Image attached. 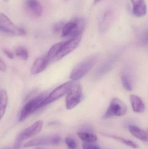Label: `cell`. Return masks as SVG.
I'll return each instance as SVG.
<instances>
[{
    "instance_id": "obj_18",
    "label": "cell",
    "mask_w": 148,
    "mask_h": 149,
    "mask_svg": "<svg viewBox=\"0 0 148 149\" xmlns=\"http://www.w3.org/2000/svg\"><path fill=\"white\" fill-rule=\"evenodd\" d=\"M63 43V42L57 43L54 45L50 49L47 54L46 56L50 63L55 61L56 58L59 54Z\"/></svg>"
},
{
    "instance_id": "obj_2",
    "label": "cell",
    "mask_w": 148,
    "mask_h": 149,
    "mask_svg": "<svg viewBox=\"0 0 148 149\" xmlns=\"http://www.w3.org/2000/svg\"><path fill=\"white\" fill-rule=\"evenodd\" d=\"M85 21L82 17H77L64 24L62 30L63 37L82 35L85 29Z\"/></svg>"
},
{
    "instance_id": "obj_20",
    "label": "cell",
    "mask_w": 148,
    "mask_h": 149,
    "mask_svg": "<svg viewBox=\"0 0 148 149\" xmlns=\"http://www.w3.org/2000/svg\"><path fill=\"white\" fill-rule=\"evenodd\" d=\"M78 137L85 143H94L97 141L98 138L95 135L87 132H81L77 133Z\"/></svg>"
},
{
    "instance_id": "obj_19",
    "label": "cell",
    "mask_w": 148,
    "mask_h": 149,
    "mask_svg": "<svg viewBox=\"0 0 148 149\" xmlns=\"http://www.w3.org/2000/svg\"><path fill=\"white\" fill-rule=\"evenodd\" d=\"M8 103V96L7 92L3 89L0 95V120L5 113Z\"/></svg>"
},
{
    "instance_id": "obj_7",
    "label": "cell",
    "mask_w": 148,
    "mask_h": 149,
    "mask_svg": "<svg viewBox=\"0 0 148 149\" xmlns=\"http://www.w3.org/2000/svg\"><path fill=\"white\" fill-rule=\"evenodd\" d=\"M127 110V107L121 100L117 98H114L110 102L103 118L108 119L114 116H123L126 114Z\"/></svg>"
},
{
    "instance_id": "obj_16",
    "label": "cell",
    "mask_w": 148,
    "mask_h": 149,
    "mask_svg": "<svg viewBox=\"0 0 148 149\" xmlns=\"http://www.w3.org/2000/svg\"><path fill=\"white\" fill-rule=\"evenodd\" d=\"M130 100L134 112L137 113H142L145 111V104L140 97L137 95H132L130 96Z\"/></svg>"
},
{
    "instance_id": "obj_21",
    "label": "cell",
    "mask_w": 148,
    "mask_h": 149,
    "mask_svg": "<svg viewBox=\"0 0 148 149\" xmlns=\"http://www.w3.org/2000/svg\"><path fill=\"white\" fill-rule=\"evenodd\" d=\"M105 135L109 136L110 138H113V139H114L123 144H125L127 146H129L132 148L137 149L139 148V146L136 143L130 140H127V139H124L122 137H119V136H116L110 135H109L107 134H106Z\"/></svg>"
},
{
    "instance_id": "obj_17",
    "label": "cell",
    "mask_w": 148,
    "mask_h": 149,
    "mask_svg": "<svg viewBox=\"0 0 148 149\" xmlns=\"http://www.w3.org/2000/svg\"><path fill=\"white\" fill-rule=\"evenodd\" d=\"M129 130L136 138L142 141L147 142L148 134L146 131L134 125H129Z\"/></svg>"
},
{
    "instance_id": "obj_10",
    "label": "cell",
    "mask_w": 148,
    "mask_h": 149,
    "mask_svg": "<svg viewBox=\"0 0 148 149\" xmlns=\"http://www.w3.org/2000/svg\"><path fill=\"white\" fill-rule=\"evenodd\" d=\"M61 138L59 136L52 135L43 136L29 141L25 144L24 147L28 148L42 145L55 146L58 145L61 143Z\"/></svg>"
},
{
    "instance_id": "obj_12",
    "label": "cell",
    "mask_w": 148,
    "mask_h": 149,
    "mask_svg": "<svg viewBox=\"0 0 148 149\" xmlns=\"http://www.w3.org/2000/svg\"><path fill=\"white\" fill-rule=\"evenodd\" d=\"M49 63L46 56L36 58L31 67V74L35 75L41 73L46 69Z\"/></svg>"
},
{
    "instance_id": "obj_4",
    "label": "cell",
    "mask_w": 148,
    "mask_h": 149,
    "mask_svg": "<svg viewBox=\"0 0 148 149\" xmlns=\"http://www.w3.org/2000/svg\"><path fill=\"white\" fill-rule=\"evenodd\" d=\"M43 122L38 120L23 130L16 139L14 144V149H19L21 143L26 139L38 134L41 130Z\"/></svg>"
},
{
    "instance_id": "obj_1",
    "label": "cell",
    "mask_w": 148,
    "mask_h": 149,
    "mask_svg": "<svg viewBox=\"0 0 148 149\" xmlns=\"http://www.w3.org/2000/svg\"><path fill=\"white\" fill-rule=\"evenodd\" d=\"M98 58L96 55H93L85 58L77 65L71 72L70 78L74 81L78 80L85 76L94 65Z\"/></svg>"
},
{
    "instance_id": "obj_9",
    "label": "cell",
    "mask_w": 148,
    "mask_h": 149,
    "mask_svg": "<svg viewBox=\"0 0 148 149\" xmlns=\"http://www.w3.org/2000/svg\"><path fill=\"white\" fill-rule=\"evenodd\" d=\"M82 36V35L74 36L68 41L63 42L60 52L56 58L55 61H59L74 50L81 42Z\"/></svg>"
},
{
    "instance_id": "obj_13",
    "label": "cell",
    "mask_w": 148,
    "mask_h": 149,
    "mask_svg": "<svg viewBox=\"0 0 148 149\" xmlns=\"http://www.w3.org/2000/svg\"><path fill=\"white\" fill-rule=\"evenodd\" d=\"M133 13L136 17H142L147 14V6L145 0H131Z\"/></svg>"
},
{
    "instance_id": "obj_31",
    "label": "cell",
    "mask_w": 148,
    "mask_h": 149,
    "mask_svg": "<svg viewBox=\"0 0 148 149\" xmlns=\"http://www.w3.org/2000/svg\"><path fill=\"white\" fill-rule=\"evenodd\" d=\"M3 1L5 2H7V1H9V0H3Z\"/></svg>"
},
{
    "instance_id": "obj_29",
    "label": "cell",
    "mask_w": 148,
    "mask_h": 149,
    "mask_svg": "<svg viewBox=\"0 0 148 149\" xmlns=\"http://www.w3.org/2000/svg\"><path fill=\"white\" fill-rule=\"evenodd\" d=\"M7 70V67L6 65L2 59L0 58V71L2 72H5Z\"/></svg>"
},
{
    "instance_id": "obj_6",
    "label": "cell",
    "mask_w": 148,
    "mask_h": 149,
    "mask_svg": "<svg viewBox=\"0 0 148 149\" xmlns=\"http://www.w3.org/2000/svg\"><path fill=\"white\" fill-rule=\"evenodd\" d=\"M82 90L81 85L73 83L66 98V107L71 109L77 106L82 99Z\"/></svg>"
},
{
    "instance_id": "obj_24",
    "label": "cell",
    "mask_w": 148,
    "mask_h": 149,
    "mask_svg": "<svg viewBox=\"0 0 148 149\" xmlns=\"http://www.w3.org/2000/svg\"><path fill=\"white\" fill-rule=\"evenodd\" d=\"M64 24L65 23L63 21H59L55 23L52 27V31L53 33L54 34H57L62 31Z\"/></svg>"
},
{
    "instance_id": "obj_27",
    "label": "cell",
    "mask_w": 148,
    "mask_h": 149,
    "mask_svg": "<svg viewBox=\"0 0 148 149\" xmlns=\"http://www.w3.org/2000/svg\"><path fill=\"white\" fill-rule=\"evenodd\" d=\"M140 42L142 43L145 45L147 44L148 42V32L147 31L143 32L140 38Z\"/></svg>"
},
{
    "instance_id": "obj_22",
    "label": "cell",
    "mask_w": 148,
    "mask_h": 149,
    "mask_svg": "<svg viewBox=\"0 0 148 149\" xmlns=\"http://www.w3.org/2000/svg\"><path fill=\"white\" fill-rule=\"evenodd\" d=\"M16 55L24 61L28 60L29 57L28 52L26 48L23 46H18L15 50Z\"/></svg>"
},
{
    "instance_id": "obj_23",
    "label": "cell",
    "mask_w": 148,
    "mask_h": 149,
    "mask_svg": "<svg viewBox=\"0 0 148 149\" xmlns=\"http://www.w3.org/2000/svg\"><path fill=\"white\" fill-rule=\"evenodd\" d=\"M121 81L123 85L126 90L129 91H130L132 90V86L131 85V82L127 75H122L121 77Z\"/></svg>"
},
{
    "instance_id": "obj_15",
    "label": "cell",
    "mask_w": 148,
    "mask_h": 149,
    "mask_svg": "<svg viewBox=\"0 0 148 149\" xmlns=\"http://www.w3.org/2000/svg\"><path fill=\"white\" fill-rule=\"evenodd\" d=\"M114 17V13L111 10H107L104 13L99 23L100 31L104 32L109 29L113 22Z\"/></svg>"
},
{
    "instance_id": "obj_14",
    "label": "cell",
    "mask_w": 148,
    "mask_h": 149,
    "mask_svg": "<svg viewBox=\"0 0 148 149\" xmlns=\"http://www.w3.org/2000/svg\"><path fill=\"white\" fill-rule=\"evenodd\" d=\"M26 8L31 14L36 17H40L42 13L43 9L38 0H24Z\"/></svg>"
},
{
    "instance_id": "obj_28",
    "label": "cell",
    "mask_w": 148,
    "mask_h": 149,
    "mask_svg": "<svg viewBox=\"0 0 148 149\" xmlns=\"http://www.w3.org/2000/svg\"><path fill=\"white\" fill-rule=\"evenodd\" d=\"M3 53L10 59H13L14 58V54L10 51L4 49L3 50Z\"/></svg>"
},
{
    "instance_id": "obj_3",
    "label": "cell",
    "mask_w": 148,
    "mask_h": 149,
    "mask_svg": "<svg viewBox=\"0 0 148 149\" xmlns=\"http://www.w3.org/2000/svg\"><path fill=\"white\" fill-rule=\"evenodd\" d=\"M47 96L45 94H42L33 98L27 102L21 112L19 121H23L37 109L43 106V102Z\"/></svg>"
},
{
    "instance_id": "obj_30",
    "label": "cell",
    "mask_w": 148,
    "mask_h": 149,
    "mask_svg": "<svg viewBox=\"0 0 148 149\" xmlns=\"http://www.w3.org/2000/svg\"><path fill=\"white\" fill-rule=\"evenodd\" d=\"M101 1H102V0H94V4H97V3H98L100 2Z\"/></svg>"
},
{
    "instance_id": "obj_25",
    "label": "cell",
    "mask_w": 148,
    "mask_h": 149,
    "mask_svg": "<svg viewBox=\"0 0 148 149\" xmlns=\"http://www.w3.org/2000/svg\"><path fill=\"white\" fill-rule=\"evenodd\" d=\"M68 147L71 149H74L77 147V143L76 140L74 138L70 136L66 137L65 140Z\"/></svg>"
},
{
    "instance_id": "obj_11",
    "label": "cell",
    "mask_w": 148,
    "mask_h": 149,
    "mask_svg": "<svg viewBox=\"0 0 148 149\" xmlns=\"http://www.w3.org/2000/svg\"><path fill=\"white\" fill-rule=\"evenodd\" d=\"M116 56H112L100 66L96 73V79H99L113 69L116 62Z\"/></svg>"
},
{
    "instance_id": "obj_26",
    "label": "cell",
    "mask_w": 148,
    "mask_h": 149,
    "mask_svg": "<svg viewBox=\"0 0 148 149\" xmlns=\"http://www.w3.org/2000/svg\"><path fill=\"white\" fill-rule=\"evenodd\" d=\"M83 149H101L98 145L93 144L92 143H85L83 145Z\"/></svg>"
},
{
    "instance_id": "obj_8",
    "label": "cell",
    "mask_w": 148,
    "mask_h": 149,
    "mask_svg": "<svg viewBox=\"0 0 148 149\" xmlns=\"http://www.w3.org/2000/svg\"><path fill=\"white\" fill-rule=\"evenodd\" d=\"M73 82L69 81L56 88L45 98L43 102V106L54 102L67 93L73 86Z\"/></svg>"
},
{
    "instance_id": "obj_5",
    "label": "cell",
    "mask_w": 148,
    "mask_h": 149,
    "mask_svg": "<svg viewBox=\"0 0 148 149\" xmlns=\"http://www.w3.org/2000/svg\"><path fill=\"white\" fill-rule=\"evenodd\" d=\"M0 31L7 34L16 36L26 35V31L22 28L15 25L5 15L0 12Z\"/></svg>"
}]
</instances>
